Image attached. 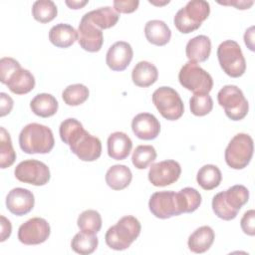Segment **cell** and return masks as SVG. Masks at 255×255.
<instances>
[{
	"label": "cell",
	"instance_id": "obj_7",
	"mask_svg": "<svg viewBox=\"0 0 255 255\" xmlns=\"http://www.w3.org/2000/svg\"><path fill=\"white\" fill-rule=\"evenodd\" d=\"M254 143L252 137L247 133H237L229 141L225 148V161L233 169L245 168L253 155Z\"/></svg>",
	"mask_w": 255,
	"mask_h": 255
},
{
	"label": "cell",
	"instance_id": "obj_3",
	"mask_svg": "<svg viewBox=\"0 0 255 255\" xmlns=\"http://www.w3.org/2000/svg\"><path fill=\"white\" fill-rule=\"evenodd\" d=\"M55 144L53 132L50 128L37 123L25 126L19 134L20 148L28 154L48 153Z\"/></svg>",
	"mask_w": 255,
	"mask_h": 255
},
{
	"label": "cell",
	"instance_id": "obj_20",
	"mask_svg": "<svg viewBox=\"0 0 255 255\" xmlns=\"http://www.w3.org/2000/svg\"><path fill=\"white\" fill-rule=\"evenodd\" d=\"M108 154L116 160L127 158L132 148L130 137L123 131H115L108 137Z\"/></svg>",
	"mask_w": 255,
	"mask_h": 255
},
{
	"label": "cell",
	"instance_id": "obj_5",
	"mask_svg": "<svg viewBox=\"0 0 255 255\" xmlns=\"http://www.w3.org/2000/svg\"><path fill=\"white\" fill-rule=\"evenodd\" d=\"M209 13L210 5L207 1L192 0L176 12L173 23L180 33L188 34L197 30L208 18Z\"/></svg>",
	"mask_w": 255,
	"mask_h": 255
},
{
	"label": "cell",
	"instance_id": "obj_40",
	"mask_svg": "<svg viewBox=\"0 0 255 255\" xmlns=\"http://www.w3.org/2000/svg\"><path fill=\"white\" fill-rule=\"evenodd\" d=\"M0 116L4 117L12 111L14 102L9 95L2 92L0 93Z\"/></svg>",
	"mask_w": 255,
	"mask_h": 255
},
{
	"label": "cell",
	"instance_id": "obj_13",
	"mask_svg": "<svg viewBox=\"0 0 255 255\" xmlns=\"http://www.w3.org/2000/svg\"><path fill=\"white\" fill-rule=\"evenodd\" d=\"M180 174V164L173 159H166L151 164L148 171V180L153 186L163 187L177 181Z\"/></svg>",
	"mask_w": 255,
	"mask_h": 255
},
{
	"label": "cell",
	"instance_id": "obj_8",
	"mask_svg": "<svg viewBox=\"0 0 255 255\" xmlns=\"http://www.w3.org/2000/svg\"><path fill=\"white\" fill-rule=\"evenodd\" d=\"M178 81L183 88L193 94H208L213 87L210 74L192 61H188L181 67Z\"/></svg>",
	"mask_w": 255,
	"mask_h": 255
},
{
	"label": "cell",
	"instance_id": "obj_34",
	"mask_svg": "<svg viewBox=\"0 0 255 255\" xmlns=\"http://www.w3.org/2000/svg\"><path fill=\"white\" fill-rule=\"evenodd\" d=\"M90 95L89 89L83 84H74L66 87L62 93V99L66 105L76 107L85 103Z\"/></svg>",
	"mask_w": 255,
	"mask_h": 255
},
{
	"label": "cell",
	"instance_id": "obj_44",
	"mask_svg": "<svg viewBox=\"0 0 255 255\" xmlns=\"http://www.w3.org/2000/svg\"><path fill=\"white\" fill-rule=\"evenodd\" d=\"M88 0H84V1H76V0H72V1H65V3L71 8V9H80L82 7H84L86 4H88Z\"/></svg>",
	"mask_w": 255,
	"mask_h": 255
},
{
	"label": "cell",
	"instance_id": "obj_21",
	"mask_svg": "<svg viewBox=\"0 0 255 255\" xmlns=\"http://www.w3.org/2000/svg\"><path fill=\"white\" fill-rule=\"evenodd\" d=\"M211 53V41L205 35H198L190 39L185 47V54L189 61L198 63L206 61Z\"/></svg>",
	"mask_w": 255,
	"mask_h": 255
},
{
	"label": "cell",
	"instance_id": "obj_27",
	"mask_svg": "<svg viewBox=\"0 0 255 255\" xmlns=\"http://www.w3.org/2000/svg\"><path fill=\"white\" fill-rule=\"evenodd\" d=\"M32 112L41 118L54 116L59 108V104L54 96L47 93L37 94L30 102Z\"/></svg>",
	"mask_w": 255,
	"mask_h": 255
},
{
	"label": "cell",
	"instance_id": "obj_25",
	"mask_svg": "<svg viewBox=\"0 0 255 255\" xmlns=\"http://www.w3.org/2000/svg\"><path fill=\"white\" fill-rule=\"evenodd\" d=\"M146 40L155 46L166 45L171 38V31L161 20H150L144 26Z\"/></svg>",
	"mask_w": 255,
	"mask_h": 255
},
{
	"label": "cell",
	"instance_id": "obj_31",
	"mask_svg": "<svg viewBox=\"0 0 255 255\" xmlns=\"http://www.w3.org/2000/svg\"><path fill=\"white\" fill-rule=\"evenodd\" d=\"M77 224L82 232L96 235L102 228L101 214L93 209L85 210L79 215Z\"/></svg>",
	"mask_w": 255,
	"mask_h": 255
},
{
	"label": "cell",
	"instance_id": "obj_33",
	"mask_svg": "<svg viewBox=\"0 0 255 255\" xmlns=\"http://www.w3.org/2000/svg\"><path fill=\"white\" fill-rule=\"evenodd\" d=\"M58 8L51 0H38L32 6V15L40 23H48L56 18Z\"/></svg>",
	"mask_w": 255,
	"mask_h": 255
},
{
	"label": "cell",
	"instance_id": "obj_19",
	"mask_svg": "<svg viewBox=\"0 0 255 255\" xmlns=\"http://www.w3.org/2000/svg\"><path fill=\"white\" fill-rule=\"evenodd\" d=\"M4 85H6L13 94L25 95L34 89L35 78L30 71L20 66L8 76Z\"/></svg>",
	"mask_w": 255,
	"mask_h": 255
},
{
	"label": "cell",
	"instance_id": "obj_4",
	"mask_svg": "<svg viewBox=\"0 0 255 255\" xmlns=\"http://www.w3.org/2000/svg\"><path fill=\"white\" fill-rule=\"evenodd\" d=\"M140 230L139 221L134 216L127 215L108 229L105 240L107 245L114 250H126L139 236Z\"/></svg>",
	"mask_w": 255,
	"mask_h": 255
},
{
	"label": "cell",
	"instance_id": "obj_18",
	"mask_svg": "<svg viewBox=\"0 0 255 255\" xmlns=\"http://www.w3.org/2000/svg\"><path fill=\"white\" fill-rule=\"evenodd\" d=\"M131 129L136 137L143 140H150L159 134L160 124L153 115L140 113L132 119Z\"/></svg>",
	"mask_w": 255,
	"mask_h": 255
},
{
	"label": "cell",
	"instance_id": "obj_22",
	"mask_svg": "<svg viewBox=\"0 0 255 255\" xmlns=\"http://www.w3.org/2000/svg\"><path fill=\"white\" fill-rule=\"evenodd\" d=\"M79 39L78 31L71 25L59 23L49 31L50 42L58 48H68Z\"/></svg>",
	"mask_w": 255,
	"mask_h": 255
},
{
	"label": "cell",
	"instance_id": "obj_35",
	"mask_svg": "<svg viewBox=\"0 0 255 255\" xmlns=\"http://www.w3.org/2000/svg\"><path fill=\"white\" fill-rule=\"evenodd\" d=\"M16 159V152L12 145V140L9 132L3 128H0V167L7 168L11 166Z\"/></svg>",
	"mask_w": 255,
	"mask_h": 255
},
{
	"label": "cell",
	"instance_id": "obj_43",
	"mask_svg": "<svg viewBox=\"0 0 255 255\" xmlns=\"http://www.w3.org/2000/svg\"><path fill=\"white\" fill-rule=\"evenodd\" d=\"M254 27L251 26L249 29L246 30L245 34H244V42L246 44V46L251 50V51H254Z\"/></svg>",
	"mask_w": 255,
	"mask_h": 255
},
{
	"label": "cell",
	"instance_id": "obj_26",
	"mask_svg": "<svg viewBox=\"0 0 255 255\" xmlns=\"http://www.w3.org/2000/svg\"><path fill=\"white\" fill-rule=\"evenodd\" d=\"M105 178L109 187L114 190H122L129 185L132 173L127 165L115 164L108 169Z\"/></svg>",
	"mask_w": 255,
	"mask_h": 255
},
{
	"label": "cell",
	"instance_id": "obj_41",
	"mask_svg": "<svg viewBox=\"0 0 255 255\" xmlns=\"http://www.w3.org/2000/svg\"><path fill=\"white\" fill-rule=\"evenodd\" d=\"M0 218H1V238H0V241L3 242L11 235L12 225H11V222L5 216L1 215Z\"/></svg>",
	"mask_w": 255,
	"mask_h": 255
},
{
	"label": "cell",
	"instance_id": "obj_29",
	"mask_svg": "<svg viewBox=\"0 0 255 255\" xmlns=\"http://www.w3.org/2000/svg\"><path fill=\"white\" fill-rule=\"evenodd\" d=\"M222 180L220 169L214 164H205L197 172L196 181L204 190H212L216 188Z\"/></svg>",
	"mask_w": 255,
	"mask_h": 255
},
{
	"label": "cell",
	"instance_id": "obj_28",
	"mask_svg": "<svg viewBox=\"0 0 255 255\" xmlns=\"http://www.w3.org/2000/svg\"><path fill=\"white\" fill-rule=\"evenodd\" d=\"M86 16L96 27L101 30L114 27L120 19L119 13L109 6L92 10L86 13Z\"/></svg>",
	"mask_w": 255,
	"mask_h": 255
},
{
	"label": "cell",
	"instance_id": "obj_10",
	"mask_svg": "<svg viewBox=\"0 0 255 255\" xmlns=\"http://www.w3.org/2000/svg\"><path fill=\"white\" fill-rule=\"evenodd\" d=\"M151 99L159 114L168 121H176L184 113V105L179 94L170 87L156 89Z\"/></svg>",
	"mask_w": 255,
	"mask_h": 255
},
{
	"label": "cell",
	"instance_id": "obj_17",
	"mask_svg": "<svg viewBox=\"0 0 255 255\" xmlns=\"http://www.w3.org/2000/svg\"><path fill=\"white\" fill-rule=\"evenodd\" d=\"M133 52L131 46L125 41L114 43L106 55V63L113 71H124L132 60Z\"/></svg>",
	"mask_w": 255,
	"mask_h": 255
},
{
	"label": "cell",
	"instance_id": "obj_23",
	"mask_svg": "<svg viewBox=\"0 0 255 255\" xmlns=\"http://www.w3.org/2000/svg\"><path fill=\"white\" fill-rule=\"evenodd\" d=\"M215 234L210 226L204 225L195 229L188 237L187 245L190 251L194 253H204L213 244Z\"/></svg>",
	"mask_w": 255,
	"mask_h": 255
},
{
	"label": "cell",
	"instance_id": "obj_37",
	"mask_svg": "<svg viewBox=\"0 0 255 255\" xmlns=\"http://www.w3.org/2000/svg\"><path fill=\"white\" fill-rule=\"evenodd\" d=\"M189 108L196 117L206 116L213 109L212 98L208 94H194L189 100Z\"/></svg>",
	"mask_w": 255,
	"mask_h": 255
},
{
	"label": "cell",
	"instance_id": "obj_16",
	"mask_svg": "<svg viewBox=\"0 0 255 255\" xmlns=\"http://www.w3.org/2000/svg\"><path fill=\"white\" fill-rule=\"evenodd\" d=\"M35 204L34 194L26 188L11 189L6 196L7 209L14 215L22 216L29 213Z\"/></svg>",
	"mask_w": 255,
	"mask_h": 255
},
{
	"label": "cell",
	"instance_id": "obj_39",
	"mask_svg": "<svg viewBox=\"0 0 255 255\" xmlns=\"http://www.w3.org/2000/svg\"><path fill=\"white\" fill-rule=\"evenodd\" d=\"M139 5L138 0H115L114 8L118 13H132Z\"/></svg>",
	"mask_w": 255,
	"mask_h": 255
},
{
	"label": "cell",
	"instance_id": "obj_12",
	"mask_svg": "<svg viewBox=\"0 0 255 255\" xmlns=\"http://www.w3.org/2000/svg\"><path fill=\"white\" fill-rule=\"evenodd\" d=\"M51 233V227L47 220L34 217L20 225L18 239L25 245H38L45 242Z\"/></svg>",
	"mask_w": 255,
	"mask_h": 255
},
{
	"label": "cell",
	"instance_id": "obj_30",
	"mask_svg": "<svg viewBox=\"0 0 255 255\" xmlns=\"http://www.w3.org/2000/svg\"><path fill=\"white\" fill-rule=\"evenodd\" d=\"M178 207L181 213H191L195 211L201 203L200 193L192 187H184L176 193Z\"/></svg>",
	"mask_w": 255,
	"mask_h": 255
},
{
	"label": "cell",
	"instance_id": "obj_15",
	"mask_svg": "<svg viewBox=\"0 0 255 255\" xmlns=\"http://www.w3.org/2000/svg\"><path fill=\"white\" fill-rule=\"evenodd\" d=\"M79 45L88 52L95 53L99 52L104 43V35L103 31L96 27L86 16V14L82 17L79 28Z\"/></svg>",
	"mask_w": 255,
	"mask_h": 255
},
{
	"label": "cell",
	"instance_id": "obj_6",
	"mask_svg": "<svg viewBox=\"0 0 255 255\" xmlns=\"http://www.w3.org/2000/svg\"><path fill=\"white\" fill-rule=\"evenodd\" d=\"M217 58L223 72L231 78H239L246 71V61L239 44L226 40L217 48Z\"/></svg>",
	"mask_w": 255,
	"mask_h": 255
},
{
	"label": "cell",
	"instance_id": "obj_1",
	"mask_svg": "<svg viewBox=\"0 0 255 255\" xmlns=\"http://www.w3.org/2000/svg\"><path fill=\"white\" fill-rule=\"evenodd\" d=\"M62 141L70 146L71 151L83 161H94L102 154V142L99 137L84 129L76 119L63 121L59 128Z\"/></svg>",
	"mask_w": 255,
	"mask_h": 255
},
{
	"label": "cell",
	"instance_id": "obj_42",
	"mask_svg": "<svg viewBox=\"0 0 255 255\" xmlns=\"http://www.w3.org/2000/svg\"><path fill=\"white\" fill-rule=\"evenodd\" d=\"M219 4L223 5H231L236 7L237 9L244 10V9H249L253 5V1H226V2H218Z\"/></svg>",
	"mask_w": 255,
	"mask_h": 255
},
{
	"label": "cell",
	"instance_id": "obj_24",
	"mask_svg": "<svg viewBox=\"0 0 255 255\" xmlns=\"http://www.w3.org/2000/svg\"><path fill=\"white\" fill-rule=\"evenodd\" d=\"M158 78L156 67L147 61L138 62L131 71V80L133 84L140 88H147L153 85Z\"/></svg>",
	"mask_w": 255,
	"mask_h": 255
},
{
	"label": "cell",
	"instance_id": "obj_14",
	"mask_svg": "<svg viewBox=\"0 0 255 255\" xmlns=\"http://www.w3.org/2000/svg\"><path fill=\"white\" fill-rule=\"evenodd\" d=\"M148 208L155 217L160 219H167L181 214L176 193L171 190L154 192L149 198Z\"/></svg>",
	"mask_w": 255,
	"mask_h": 255
},
{
	"label": "cell",
	"instance_id": "obj_36",
	"mask_svg": "<svg viewBox=\"0 0 255 255\" xmlns=\"http://www.w3.org/2000/svg\"><path fill=\"white\" fill-rule=\"evenodd\" d=\"M156 158V150L152 145H138L132 152L131 161L135 168L144 169Z\"/></svg>",
	"mask_w": 255,
	"mask_h": 255
},
{
	"label": "cell",
	"instance_id": "obj_38",
	"mask_svg": "<svg viewBox=\"0 0 255 255\" xmlns=\"http://www.w3.org/2000/svg\"><path fill=\"white\" fill-rule=\"evenodd\" d=\"M240 226L245 234L249 236L255 235V211L253 209H250L243 214L240 220Z\"/></svg>",
	"mask_w": 255,
	"mask_h": 255
},
{
	"label": "cell",
	"instance_id": "obj_11",
	"mask_svg": "<svg viewBox=\"0 0 255 255\" xmlns=\"http://www.w3.org/2000/svg\"><path fill=\"white\" fill-rule=\"evenodd\" d=\"M14 175L19 181L35 186L45 185L51 177L48 165L36 159L21 161L15 167Z\"/></svg>",
	"mask_w": 255,
	"mask_h": 255
},
{
	"label": "cell",
	"instance_id": "obj_2",
	"mask_svg": "<svg viewBox=\"0 0 255 255\" xmlns=\"http://www.w3.org/2000/svg\"><path fill=\"white\" fill-rule=\"evenodd\" d=\"M249 199V190L242 184H236L225 191L218 192L212 198V209L217 217L229 221L234 219Z\"/></svg>",
	"mask_w": 255,
	"mask_h": 255
},
{
	"label": "cell",
	"instance_id": "obj_32",
	"mask_svg": "<svg viewBox=\"0 0 255 255\" xmlns=\"http://www.w3.org/2000/svg\"><path fill=\"white\" fill-rule=\"evenodd\" d=\"M99 239L96 235L88 234L82 231L77 233L71 241L72 249L81 255L92 254L97 249Z\"/></svg>",
	"mask_w": 255,
	"mask_h": 255
},
{
	"label": "cell",
	"instance_id": "obj_9",
	"mask_svg": "<svg viewBox=\"0 0 255 255\" xmlns=\"http://www.w3.org/2000/svg\"><path fill=\"white\" fill-rule=\"evenodd\" d=\"M218 104L224 109V113L232 121L244 119L249 110V105L243 92L234 85L224 86L217 94Z\"/></svg>",
	"mask_w": 255,
	"mask_h": 255
}]
</instances>
